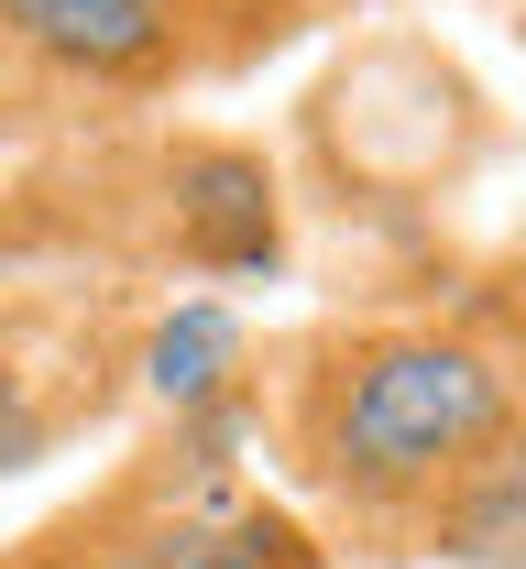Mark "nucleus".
<instances>
[{"label": "nucleus", "mask_w": 526, "mask_h": 569, "mask_svg": "<svg viewBox=\"0 0 526 569\" xmlns=\"http://www.w3.org/2000/svg\"><path fill=\"white\" fill-rule=\"evenodd\" d=\"M516 417L526 361L472 318H329L252 372V427L275 438L286 482L374 548H417V526Z\"/></svg>", "instance_id": "f257e3e1"}, {"label": "nucleus", "mask_w": 526, "mask_h": 569, "mask_svg": "<svg viewBox=\"0 0 526 569\" xmlns=\"http://www.w3.org/2000/svg\"><path fill=\"white\" fill-rule=\"evenodd\" d=\"M252 395L220 417H176L165 449H143L88 515V569H340V548L286 493L241 482Z\"/></svg>", "instance_id": "f03ea898"}, {"label": "nucleus", "mask_w": 526, "mask_h": 569, "mask_svg": "<svg viewBox=\"0 0 526 569\" xmlns=\"http://www.w3.org/2000/svg\"><path fill=\"white\" fill-rule=\"evenodd\" d=\"M318 0H0L11 56L56 110H153L252 67Z\"/></svg>", "instance_id": "7ed1b4c3"}, {"label": "nucleus", "mask_w": 526, "mask_h": 569, "mask_svg": "<svg viewBox=\"0 0 526 569\" xmlns=\"http://www.w3.org/2000/svg\"><path fill=\"white\" fill-rule=\"evenodd\" d=\"M121 383H132V340L99 296H56V284L0 296V482L88 438Z\"/></svg>", "instance_id": "20e7f679"}, {"label": "nucleus", "mask_w": 526, "mask_h": 569, "mask_svg": "<svg viewBox=\"0 0 526 569\" xmlns=\"http://www.w3.org/2000/svg\"><path fill=\"white\" fill-rule=\"evenodd\" d=\"M153 198H165V252L187 274H275L286 263V198L252 142L176 132L153 153Z\"/></svg>", "instance_id": "39448f33"}, {"label": "nucleus", "mask_w": 526, "mask_h": 569, "mask_svg": "<svg viewBox=\"0 0 526 569\" xmlns=\"http://www.w3.org/2000/svg\"><path fill=\"white\" fill-rule=\"evenodd\" d=\"M252 340H241V318H230L220 296H187L176 318H153L143 340H132V383H143L165 417H220L252 395Z\"/></svg>", "instance_id": "423d86ee"}, {"label": "nucleus", "mask_w": 526, "mask_h": 569, "mask_svg": "<svg viewBox=\"0 0 526 569\" xmlns=\"http://www.w3.org/2000/svg\"><path fill=\"white\" fill-rule=\"evenodd\" d=\"M417 548L450 569H526V417L472 460V482L417 526Z\"/></svg>", "instance_id": "0eeeda50"}, {"label": "nucleus", "mask_w": 526, "mask_h": 569, "mask_svg": "<svg viewBox=\"0 0 526 569\" xmlns=\"http://www.w3.org/2000/svg\"><path fill=\"white\" fill-rule=\"evenodd\" d=\"M0 569H88V515H67V526H33L22 548H0Z\"/></svg>", "instance_id": "6e6552de"}, {"label": "nucleus", "mask_w": 526, "mask_h": 569, "mask_svg": "<svg viewBox=\"0 0 526 569\" xmlns=\"http://www.w3.org/2000/svg\"><path fill=\"white\" fill-rule=\"evenodd\" d=\"M22 110H56V99L33 88V67H22V56H11V33H0V132H11Z\"/></svg>", "instance_id": "1a4fd4ad"}]
</instances>
